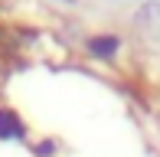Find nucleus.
Listing matches in <instances>:
<instances>
[{"instance_id": "f257e3e1", "label": "nucleus", "mask_w": 160, "mask_h": 157, "mask_svg": "<svg viewBox=\"0 0 160 157\" xmlns=\"http://www.w3.org/2000/svg\"><path fill=\"white\" fill-rule=\"evenodd\" d=\"M0 138H23V124L10 108H0Z\"/></svg>"}, {"instance_id": "f03ea898", "label": "nucleus", "mask_w": 160, "mask_h": 157, "mask_svg": "<svg viewBox=\"0 0 160 157\" xmlns=\"http://www.w3.org/2000/svg\"><path fill=\"white\" fill-rule=\"evenodd\" d=\"M114 46H118V43H114V39H105V36L88 43V49H92V53H98V56H108V53H114Z\"/></svg>"}]
</instances>
